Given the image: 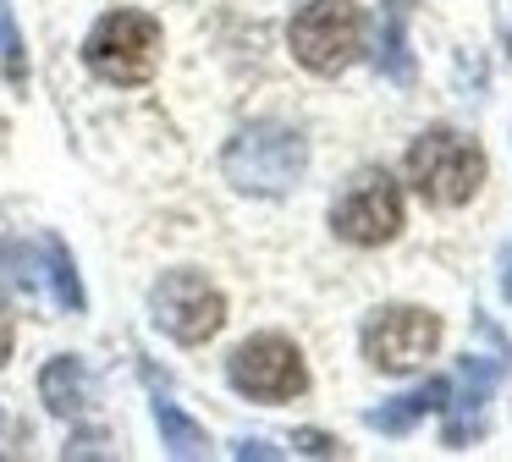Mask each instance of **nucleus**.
Returning <instances> with one entry per match:
<instances>
[{"label":"nucleus","instance_id":"nucleus-1","mask_svg":"<svg viewBox=\"0 0 512 462\" xmlns=\"http://www.w3.org/2000/svg\"><path fill=\"white\" fill-rule=\"evenodd\" d=\"M221 171L248 198H287L309 171V138L287 121H248L221 149Z\"/></svg>","mask_w":512,"mask_h":462},{"label":"nucleus","instance_id":"nucleus-2","mask_svg":"<svg viewBox=\"0 0 512 462\" xmlns=\"http://www.w3.org/2000/svg\"><path fill=\"white\" fill-rule=\"evenodd\" d=\"M408 182L424 204L463 209L485 187V149L457 127H430L408 143Z\"/></svg>","mask_w":512,"mask_h":462},{"label":"nucleus","instance_id":"nucleus-3","mask_svg":"<svg viewBox=\"0 0 512 462\" xmlns=\"http://www.w3.org/2000/svg\"><path fill=\"white\" fill-rule=\"evenodd\" d=\"M83 66L100 83H116V88L149 83L160 66V22L149 11H133V6L105 11L89 28V39H83Z\"/></svg>","mask_w":512,"mask_h":462},{"label":"nucleus","instance_id":"nucleus-4","mask_svg":"<svg viewBox=\"0 0 512 462\" xmlns=\"http://www.w3.org/2000/svg\"><path fill=\"white\" fill-rule=\"evenodd\" d=\"M287 44L303 72L336 77L364 50V11H358V0H309V6L292 11Z\"/></svg>","mask_w":512,"mask_h":462},{"label":"nucleus","instance_id":"nucleus-5","mask_svg":"<svg viewBox=\"0 0 512 462\" xmlns=\"http://www.w3.org/2000/svg\"><path fill=\"white\" fill-rule=\"evenodd\" d=\"M0 275L23 297L50 303L61 314H83L89 308L78 264H72V248L61 237H0Z\"/></svg>","mask_w":512,"mask_h":462},{"label":"nucleus","instance_id":"nucleus-6","mask_svg":"<svg viewBox=\"0 0 512 462\" xmlns=\"http://www.w3.org/2000/svg\"><path fill=\"white\" fill-rule=\"evenodd\" d=\"M331 226L353 248H386V242H397L402 226H408V204H402L397 176L380 171V165L353 171L331 204Z\"/></svg>","mask_w":512,"mask_h":462},{"label":"nucleus","instance_id":"nucleus-7","mask_svg":"<svg viewBox=\"0 0 512 462\" xmlns=\"http://www.w3.org/2000/svg\"><path fill=\"white\" fill-rule=\"evenodd\" d=\"M149 319L177 347H204L226 325V297L204 270H166L149 286Z\"/></svg>","mask_w":512,"mask_h":462},{"label":"nucleus","instance_id":"nucleus-8","mask_svg":"<svg viewBox=\"0 0 512 462\" xmlns=\"http://www.w3.org/2000/svg\"><path fill=\"white\" fill-rule=\"evenodd\" d=\"M226 380H232V391L248 396V402H292V396L309 391V363H303L298 341L265 330V336H248L232 347Z\"/></svg>","mask_w":512,"mask_h":462},{"label":"nucleus","instance_id":"nucleus-9","mask_svg":"<svg viewBox=\"0 0 512 462\" xmlns=\"http://www.w3.org/2000/svg\"><path fill=\"white\" fill-rule=\"evenodd\" d=\"M358 341H364V358L380 374H408L441 347V314L419 308V303H391L364 319V336Z\"/></svg>","mask_w":512,"mask_h":462},{"label":"nucleus","instance_id":"nucleus-10","mask_svg":"<svg viewBox=\"0 0 512 462\" xmlns=\"http://www.w3.org/2000/svg\"><path fill=\"white\" fill-rule=\"evenodd\" d=\"M501 374H507V352L501 358H479V352H468L463 358V391H457V402H446V429H441V446L463 451L468 440L485 435V402L490 391L501 385Z\"/></svg>","mask_w":512,"mask_h":462},{"label":"nucleus","instance_id":"nucleus-11","mask_svg":"<svg viewBox=\"0 0 512 462\" xmlns=\"http://www.w3.org/2000/svg\"><path fill=\"white\" fill-rule=\"evenodd\" d=\"M39 396H45V407H50L56 418H78L83 407H89V396H94L89 363H83L78 352H61V358H50L45 369H39Z\"/></svg>","mask_w":512,"mask_h":462},{"label":"nucleus","instance_id":"nucleus-12","mask_svg":"<svg viewBox=\"0 0 512 462\" xmlns=\"http://www.w3.org/2000/svg\"><path fill=\"white\" fill-rule=\"evenodd\" d=\"M446 396H452V385H446V380H424L419 391H402V396H391V402L369 407L364 424L380 429V435H408V429L419 424L424 413H441Z\"/></svg>","mask_w":512,"mask_h":462},{"label":"nucleus","instance_id":"nucleus-13","mask_svg":"<svg viewBox=\"0 0 512 462\" xmlns=\"http://www.w3.org/2000/svg\"><path fill=\"white\" fill-rule=\"evenodd\" d=\"M380 77L391 83H413V50H408V17H402V0H391L380 11V50H375Z\"/></svg>","mask_w":512,"mask_h":462},{"label":"nucleus","instance_id":"nucleus-14","mask_svg":"<svg viewBox=\"0 0 512 462\" xmlns=\"http://www.w3.org/2000/svg\"><path fill=\"white\" fill-rule=\"evenodd\" d=\"M155 424H160V446H166L171 457H210V435H204V424H193L171 396H155Z\"/></svg>","mask_w":512,"mask_h":462},{"label":"nucleus","instance_id":"nucleus-15","mask_svg":"<svg viewBox=\"0 0 512 462\" xmlns=\"http://www.w3.org/2000/svg\"><path fill=\"white\" fill-rule=\"evenodd\" d=\"M0 72L17 94H28V44H23V28H17L12 0H0Z\"/></svg>","mask_w":512,"mask_h":462},{"label":"nucleus","instance_id":"nucleus-16","mask_svg":"<svg viewBox=\"0 0 512 462\" xmlns=\"http://www.w3.org/2000/svg\"><path fill=\"white\" fill-rule=\"evenodd\" d=\"M292 451H303V457H342V440L325 435V429H292Z\"/></svg>","mask_w":512,"mask_h":462},{"label":"nucleus","instance_id":"nucleus-17","mask_svg":"<svg viewBox=\"0 0 512 462\" xmlns=\"http://www.w3.org/2000/svg\"><path fill=\"white\" fill-rule=\"evenodd\" d=\"M12 347H17V319H12V303L0 297V369L12 363Z\"/></svg>","mask_w":512,"mask_h":462},{"label":"nucleus","instance_id":"nucleus-18","mask_svg":"<svg viewBox=\"0 0 512 462\" xmlns=\"http://www.w3.org/2000/svg\"><path fill=\"white\" fill-rule=\"evenodd\" d=\"M232 457H276V451H270L265 440H237V446H232Z\"/></svg>","mask_w":512,"mask_h":462},{"label":"nucleus","instance_id":"nucleus-19","mask_svg":"<svg viewBox=\"0 0 512 462\" xmlns=\"http://www.w3.org/2000/svg\"><path fill=\"white\" fill-rule=\"evenodd\" d=\"M501 297L512 303V242H507V253H501Z\"/></svg>","mask_w":512,"mask_h":462}]
</instances>
